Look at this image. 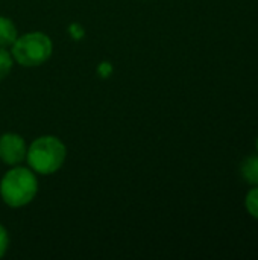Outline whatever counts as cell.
I'll return each instance as SVG.
<instances>
[{
	"label": "cell",
	"mask_w": 258,
	"mask_h": 260,
	"mask_svg": "<svg viewBox=\"0 0 258 260\" xmlns=\"http://www.w3.org/2000/svg\"><path fill=\"white\" fill-rule=\"evenodd\" d=\"M65 145L55 136H43L33 140L27 148V163L29 166L41 174L49 175L56 172L65 161Z\"/></svg>",
	"instance_id": "1"
},
{
	"label": "cell",
	"mask_w": 258,
	"mask_h": 260,
	"mask_svg": "<svg viewBox=\"0 0 258 260\" xmlns=\"http://www.w3.org/2000/svg\"><path fill=\"white\" fill-rule=\"evenodd\" d=\"M38 192L36 177L30 169L14 168L5 174L0 183L2 200L9 207H23L29 204Z\"/></svg>",
	"instance_id": "2"
},
{
	"label": "cell",
	"mask_w": 258,
	"mask_h": 260,
	"mask_svg": "<svg viewBox=\"0 0 258 260\" xmlns=\"http://www.w3.org/2000/svg\"><path fill=\"white\" fill-rule=\"evenodd\" d=\"M53 50L52 40L43 32H30L17 38L12 44V58L24 67H36L46 62Z\"/></svg>",
	"instance_id": "3"
},
{
	"label": "cell",
	"mask_w": 258,
	"mask_h": 260,
	"mask_svg": "<svg viewBox=\"0 0 258 260\" xmlns=\"http://www.w3.org/2000/svg\"><path fill=\"white\" fill-rule=\"evenodd\" d=\"M26 154H27V148L21 136L8 133L0 137V158L6 165L15 166L21 163L26 158Z\"/></svg>",
	"instance_id": "4"
},
{
	"label": "cell",
	"mask_w": 258,
	"mask_h": 260,
	"mask_svg": "<svg viewBox=\"0 0 258 260\" xmlns=\"http://www.w3.org/2000/svg\"><path fill=\"white\" fill-rule=\"evenodd\" d=\"M15 40H17L15 24L6 17H0V47L12 46Z\"/></svg>",
	"instance_id": "5"
},
{
	"label": "cell",
	"mask_w": 258,
	"mask_h": 260,
	"mask_svg": "<svg viewBox=\"0 0 258 260\" xmlns=\"http://www.w3.org/2000/svg\"><path fill=\"white\" fill-rule=\"evenodd\" d=\"M242 172L246 181L258 186V157H249L248 160H245Z\"/></svg>",
	"instance_id": "6"
},
{
	"label": "cell",
	"mask_w": 258,
	"mask_h": 260,
	"mask_svg": "<svg viewBox=\"0 0 258 260\" xmlns=\"http://www.w3.org/2000/svg\"><path fill=\"white\" fill-rule=\"evenodd\" d=\"M11 69H12V55L5 47H0V81L8 76Z\"/></svg>",
	"instance_id": "7"
},
{
	"label": "cell",
	"mask_w": 258,
	"mask_h": 260,
	"mask_svg": "<svg viewBox=\"0 0 258 260\" xmlns=\"http://www.w3.org/2000/svg\"><path fill=\"white\" fill-rule=\"evenodd\" d=\"M246 209L252 216L258 218V187L249 190L246 195Z\"/></svg>",
	"instance_id": "8"
},
{
	"label": "cell",
	"mask_w": 258,
	"mask_h": 260,
	"mask_svg": "<svg viewBox=\"0 0 258 260\" xmlns=\"http://www.w3.org/2000/svg\"><path fill=\"white\" fill-rule=\"evenodd\" d=\"M8 245H9V238H8V233L5 230V227L0 224V257L6 253L8 250Z\"/></svg>",
	"instance_id": "9"
},
{
	"label": "cell",
	"mask_w": 258,
	"mask_h": 260,
	"mask_svg": "<svg viewBox=\"0 0 258 260\" xmlns=\"http://www.w3.org/2000/svg\"><path fill=\"white\" fill-rule=\"evenodd\" d=\"M70 34H71V37L75 38V40H81L82 37H84V34H85V30L82 29V26L81 24H78V23H73V24H70Z\"/></svg>",
	"instance_id": "10"
},
{
	"label": "cell",
	"mask_w": 258,
	"mask_h": 260,
	"mask_svg": "<svg viewBox=\"0 0 258 260\" xmlns=\"http://www.w3.org/2000/svg\"><path fill=\"white\" fill-rule=\"evenodd\" d=\"M111 72H113L111 64L103 62V64H100V66H99V73H100L102 76H108V73H111Z\"/></svg>",
	"instance_id": "11"
},
{
	"label": "cell",
	"mask_w": 258,
	"mask_h": 260,
	"mask_svg": "<svg viewBox=\"0 0 258 260\" xmlns=\"http://www.w3.org/2000/svg\"><path fill=\"white\" fill-rule=\"evenodd\" d=\"M257 148H258V142H257Z\"/></svg>",
	"instance_id": "12"
}]
</instances>
